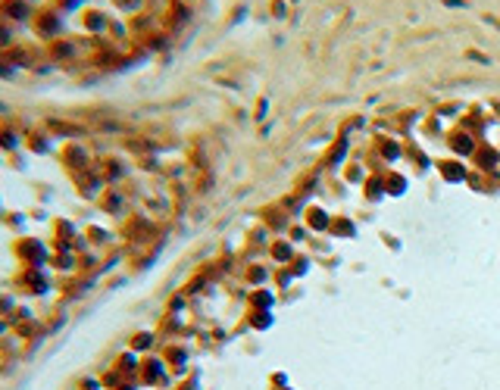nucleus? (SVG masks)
I'll return each instance as SVG.
<instances>
[{
  "label": "nucleus",
  "instance_id": "6e6552de",
  "mask_svg": "<svg viewBox=\"0 0 500 390\" xmlns=\"http://www.w3.org/2000/svg\"><path fill=\"white\" fill-rule=\"evenodd\" d=\"M82 22H85V29H88V31H103L106 29V16H103V13H97V10L85 13Z\"/></svg>",
  "mask_w": 500,
  "mask_h": 390
},
{
  "label": "nucleus",
  "instance_id": "f257e3e1",
  "mask_svg": "<svg viewBox=\"0 0 500 390\" xmlns=\"http://www.w3.org/2000/svg\"><path fill=\"white\" fill-rule=\"evenodd\" d=\"M31 29H35V35L44 38V41H57V38L66 31V16L57 10V6L38 10V16L31 19Z\"/></svg>",
  "mask_w": 500,
  "mask_h": 390
},
{
  "label": "nucleus",
  "instance_id": "9d476101",
  "mask_svg": "<svg viewBox=\"0 0 500 390\" xmlns=\"http://www.w3.org/2000/svg\"><path fill=\"white\" fill-rule=\"evenodd\" d=\"M50 6H57L59 13H76L85 6V0H50Z\"/></svg>",
  "mask_w": 500,
  "mask_h": 390
},
{
  "label": "nucleus",
  "instance_id": "f8f14e48",
  "mask_svg": "<svg viewBox=\"0 0 500 390\" xmlns=\"http://www.w3.org/2000/svg\"><path fill=\"white\" fill-rule=\"evenodd\" d=\"M0 78H16V66L6 57H0Z\"/></svg>",
  "mask_w": 500,
  "mask_h": 390
},
{
  "label": "nucleus",
  "instance_id": "7ed1b4c3",
  "mask_svg": "<svg viewBox=\"0 0 500 390\" xmlns=\"http://www.w3.org/2000/svg\"><path fill=\"white\" fill-rule=\"evenodd\" d=\"M0 16H6L10 22L22 25V22H31L38 16V6L29 3V0H3L0 3Z\"/></svg>",
  "mask_w": 500,
  "mask_h": 390
},
{
  "label": "nucleus",
  "instance_id": "0eeeda50",
  "mask_svg": "<svg viewBox=\"0 0 500 390\" xmlns=\"http://www.w3.org/2000/svg\"><path fill=\"white\" fill-rule=\"evenodd\" d=\"M25 147H29L31 153H38V157H48V153L53 150V144L44 138V134H31V138L25 140Z\"/></svg>",
  "mask_w": 500,
  "mask_h": 390
},
{
  "label": "nucleus",
  "instance_id": "f03ea898",
  "mask_svg": "<svg viewBox=\"0 0 500 390\" xmlns=\"http://www.w3.org/2000/svg\"><path fill=\"white\" fill-rule=\"evenodd\" d=\"M16 257L22 259L29 268H41L44 262L50 259V250H48V244H44V240L22 238V240H16Z\"/></svg>",
  "mask_w": 500,
  "mask_h": 390
},
{
  "label": "nucleus",
  "instance_id": "9b49d317",
  "mask_svg": "<svg viewBox=\"0 0 500 390\" xmlns=\"http://www.w3.org/2000/svg\"><path fill=\"white\" fill-rule=\"evenodd\" d=\"M72 53V44H57V41H50V57L57 59V57H69Z\"/></svg>",
  "mask_w": 500,
  "mask_h": 390
},
{
  "label": "nucleus",
  "instance_id": "39448f33",
  "mask_svg": "<svg viewBox=\"0 0 500 390\" xmlns=\"http://www.w3.org/2000/svg\"><path fill=\"white\" fill-rule=\"evenodd\" d=\"M16 38H19V25L10 22L6 16H0V50H10V47H16Z\"/></svg>",
  "mask_w": 500,
  "mask_h": 390
},
{
  "label": "nucleus",
  "instance_id": "ddd939ff",
  "mask_svg": "<svg viewBox=\"0 0 500 390\" xmlns=\"http://www.w3.org/2000/svg\"><path fill=\"white\" fill-rule=\"evenodd\" d=\"M0 219H3V206H0Z\"/></svg>",
  "mask_w": 500,
  "mask_h": 390
},
{
  "label": "nucleus",
  "instance_id": "4468645a",
  "mask_svg": "<svg viewBox=\"0 0 500 390\" xmlns=\"http://www.w3.org/2000/svg\"><path fill=\"white\" fill-rule=\"evenodd\" d=\"M0 3H3V0H0Z\"/></svg>",
  "mask_w": 500,
  "mask_h": 390
},
{
  "label": "nucleus",
  "instance_id": "20e7f679",
  "mask_svg": "<svg viewBox=\"0 0 500 390\" xmlns=\"http://www.w3.org/2000/svg\"><path fill=\"white\" fill-rule=\"evenodd\" d=\"M19 281L29 284L31 294H48V275H44L41 268H25V272L19 275Z\"/></svg>",
  "mask_w": 500,
  "mask_h": 390
},
{
  "label": "nucleus",
  "instance_id": "423d86ee",
  "mask_svg": "<svg viewBox=\"0 0 500 390\" xmlns=\"http://www.w3.org/2000/svg\"><path fill=\"white\" fill-rule=\"evenodd\" d=\"M22 147V134L13 129H0V153H16Z\"/></svg>",
  "mask_w": 500,
  "mask_h": 390
},
{
  "label": "nucleus",
  "instance_id": "1a4fd4ad",
  "mask_svg": "<svg viewBox=\"0 0 500 390\" xmlns=\"http://www.w3.org/2000/svg\"><path fill=\"white\" fill-rule=\"evenodd\" d=\"M3 222H6V228H13L16 234L25 231V212H6Z\"/></svg>",
  "mask_w": 500,
  "mask_h": 390
}]
</instances>
